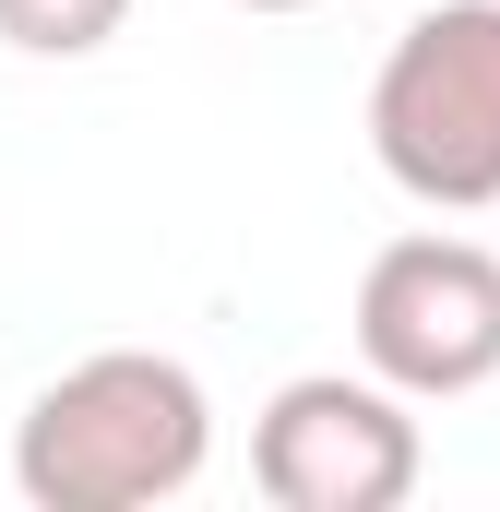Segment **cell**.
<instances>
[{"mask_svg": "<svg viewBox=\"0 0 500 512\" xmlns=\"http://www.w3.org/2000/svg\"><path fill=\"white\" fill-rule=\"evenodd\" d=\"M203 453H215V405L155 346L72 358L12 417V489L36 512H155L203 477Z\"/></svg>", "mask_w": 500, "mask_h": 512, "instance_id": "6da1fadb", "label": "cell"}, {"mask_svg": "<svg viewBox=\"0 0 500 512\" xmlns=\"http://www.w3.org/2000/svg\"><path fill=\"white\" fill-rule=\"evenodd\" d=\"M370 155L429 215H489L500 203V0H441L381 48Z\"/></svg>", "mask_w": 500, "mask_h": 512, "instance_id": "7a4b0ae2", "label": "cell"}, {"mask_svg": "<svg viewBox=\"0 0 500 512\" xmlns=\"http://www.w3.org/2000/svg\"><path fill=\"white\" fill-rule=\"evenodd\" d=\"M358 370H381L405 405H453L500 382V251L453 227L381 239L358 274Z\"/></svg>", "mask_w": 500, "mask_h": 512, "instance_id": "3957f363", "label": "cell"}, {"mask_svg": "<svg viewBox=\"0 0 500 512\" xmlns=\"http://www.w3.org/2000/svg\"><path fill=\"white\" fill-rule=\"evenodd\" d=\"M417 417L381 370H298L250 417V489L274 512H393L417 501Z\"/></svg>", "mask_w": 500, "mask_h": 512, "instance_id": "277c9868", "label": "cell"}, {"mask_svg": "<svg viewBox=\"0 0 500 512\" xmlns=\"http://www.w3.org/2000/svg\"><path fill=\"white\" fill-rule=\"evenodd\" d=\"M131 24V0H0V48L24 60H96Z\"/></svg>", "mask_w": 500, "mask_h": 512, "instance_id": "5b68a950", "label": "cell"}, {"mask_svg": "<svg viewBox=\"0 0 500 512\" xmlns=\"http://www.w3.org/2000/svg\"><path fill=\"white\" fill-rule=\"evenodd\" d=\"M239 12H310V0H239Z\"/></svg>", "mask_w": 500, "mask_h": 512, "instance_id": "8992f818", "label": "cell"}]
</instances>
